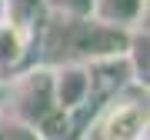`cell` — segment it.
Instances as JSON below:
<instances>
[{"mask_svg":"<svg viewBox=\"0 0 150 140\" xmlns=\"http://www.w3.org/2000/svg\"><path fill=\"white\" fill-rule=\"evenodd\" d=\"M40 40L50 60L57 64H87L97 57L127 54L130 30L103 23L97 17H67V13H43Z\"/></svg>","mask_w":150,"mask_h":140,"instance_id":"1","label":"cell"},{"mask_svg":"<svg viewBox=\"0 0 150 140\" xmlns=\"http://www.w3.org/2000/svg\"><path fill=\"white\" fill-rule=\"evenodd\" d=\"M93 137L97 140H144L147 137V93L130 97L127 90L110 97L93 113Z\"/></svg>","mask_w":150,"mask_h":140,"instance_id":"2","label":"cell"},{"mask_svg":"<svg viewBox=\"0 0 150 140\" xmlns=\"http://www.w3.org/2000/svg\"><path fill=\"white\" fill-rule=\"evenodd\" d=\"M57 110L54 100V74L50 67H33L13 83V120L37 127L47 113Z\"/></svg>","mask_w":150,"mask_h":140,"instance_id":"3","label":"cell"},{"mask_svg":"<svg viewBox=\"0 0 150 140\" xmlns=\"http://www.w3.org/2000/svg\"><path fill=\"white\" fill-rule=\"evenodd\" d=\"M54 74V100L64 110H77L87 103V64H57Z\"/></svg>","mask_w":150,"mask_h":140,"instance_id":"4","label":"cell"},{"mask_svg":"<svg viewBox=\"0 0 150 140\" xmlns=\"http://www.w3.org/2000/svg\"><path fill=\"white\" fill-rule=\"evenodd\" d=\"M30 40L33 37L27 30H20L17 23L0 17V77L23 64V57H27V50H30Z\"/></svg>","mask_w":150,"mask_h":140,"instance_id":"5","label":"cell"},{"mask_svg":"<svg viewBox=\"0 0 150 140\" xmlns=\"http://www.w3.org/2000/svg\"><path fill=\"white\" fill-rule=\"evenodd\" d=\"M144 10H147V0H93L90 17L113 23V27H123V30H134L144 17Z\"/></svg>","mask_w":150,"mask_h":140,"instance_id":"6","label":"cell"},{"mask_svg":"<svg viewBox=\"0 0 150 140\" xmlns=\"http://www.w3.org/2000/svg\"><path fill=\"white\" fill-rule=\"evenodd\" d=\"M0 4H4V20H10L20 30H27L30 37H37V27L47 13L43 0H0Z\"/></svg>","mask_w":150,"mask_h":140,"instance_id":"7","label":"cell"},{"mask_svg":"<svg viewBox=\"0 0 150 140\" xmlns=\"http://www.w3.org/2000/svg\"><path fill=\"white\" fill-rule=\"evenodd\" d=\"M50 13H67V17H90L93 0H43Z\"/></svg>","mask_w":150,"mask_h":140,"instance_id":"8","label":"cell"},{"mask_svg":"<svg viewBox=\"0 0 150 140\" xmlns=\"http://www.w3.org/2000/svg\"><path fill=\"white\" fill-rule=\"evenodd\" d=\"M0 140H43L30 124H20V120H10V124L0 127Z\"/></svg>","mask_w":150,"mask_h":140,"instance_id":"9","label":"cell"},{"mask_svg":"<svg viewBox=\"0 0 150 140\" xmlns=\"http://www.w3.org/2000/svg\"><path fill=\"white\" fill-rule=\"evenodd\" d=\"M0 17H4V4H0Z\"/></svg>","mask_w":150,"mask_h":140,"instance_id":"10","label":"cell"}]
</instances>
